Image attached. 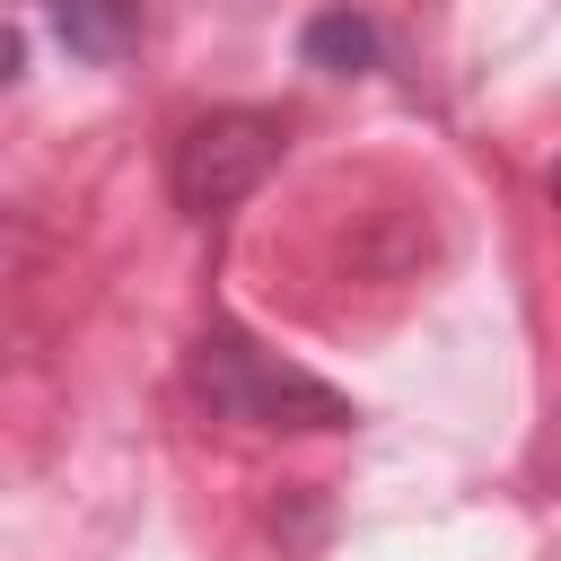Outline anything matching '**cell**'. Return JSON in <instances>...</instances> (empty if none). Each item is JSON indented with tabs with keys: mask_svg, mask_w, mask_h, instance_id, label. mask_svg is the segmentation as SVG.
Here are the masks:
<instances>
[{
	"mask_svg": "<svg viewBox=\"0 0 561 561\" xmlns=\"http://www.w3.org/2000/svg\"><path fill=\"white\" fill-rule=\"evenodd\" d=\"M280 149H289V123L263 114V105H219V114L184 123V140H175V158H167L175 210H193V219L237 210L245 193H263V175L280 167Z\"/></svg>",
	"mask_w": 561,
	"mask_h": 561,
	"instance_id": "cell-2",
	"label": "cell"
},
{
	"mask_svg": "<svg viewBox=\"0 0 561 561\" xmlns=\"http://www.w3.org/2000/svg\"><path fill=\"white\" fill-rule=\"evenodd\" d=\"M377 53H386V35H377L368 9H316L298 26V61L324 70V79H359V70H377Z\"/></svg>",
	"mask_w": 561,
	"mask_h": 561,
	"instance_id": "cell-3",
	"label": "cell"
},
{
	"mask_svg": "<svg viewBox=\"0 0 561 561\" xmlns=\"http://www.w3.org/2000/svg\"><path fill=\"white\" fill-rule=\"evenodd\" d=\"M18 70H26V35H18V26H9V18H0V88H9V79H18Z\"/></svg>",
	"mask_w": 561,
	"mask_h": 561,
	"instance_id": "cell-5",
	"label": "cell"
},
{
	"mask_svg": "<svg viewBox=\"0 0 561 561\" xmlns=\"http://www.w3.org/2000/svg\"><path fill=\"white\" fill-rule=\"evenodd\" d=\"M193 394L219 412V421H245V430H351L359 403L342 386H324L316 368L263 351L254 333L237 324H210L193 342Z\"/></svg>",
	"mask_w": 561,
	"mask_h": 561,
	"instance_id": "cell-1",
	"label": "cell"
},
{
	"mask_svg": "<svg viewBox=\"0 0 561 561\" xmlns=\"http://www.w3.org/2000/svg\"><path fill=\"white\" fill-rule=\"evenodd\" d=\"M53 35L79 61H123L140 44V0H53Z\"/></svg>",
	"mask_w": 561,
	"mask_h": 561,
	"instance_id": "cell-4",
	"label": "cell"
}]
</instances>
